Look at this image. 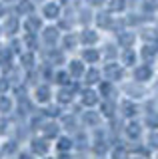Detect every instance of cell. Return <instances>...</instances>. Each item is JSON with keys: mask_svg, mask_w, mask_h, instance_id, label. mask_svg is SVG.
<instances>
[{"mask_svg": "<svg viewBox=\"0 0 158 159\" xmlns=\"http://www.w3.org/2000/svg\"><path fill=\"white\" fill-rule=\"evenodd\" d=\"M44 133H46V137H56V133H58V127L54 125V123H48V125L44 127Z\"/></svg>", "mask_w": 158, "mask_h": 159, "instance_id": "10", "label": "cell"}, {"mask_svg": "<svg viewBox=\"0 0 158 159\" xmlns=\"http://www.w3.org/2000/svg\"><path fill=\"white\" fill-rule=\"evenodd\" d=\"M8 89V82L4 78H0V92H6Z\"/></svg>", "mask_w": 158, "mask_h": 159, "instance_id": "15", "label": "cell"}, {"mask_svg": "<svg viewBox=\"0 0 158 159\" xmlns=\"http://www.w3.org/2000/svg\"><path fill=\"white\" fill-rule=\"evenodd\" d=\"M2 151H4V153H12V151H16V143H14V141H8L6 145H4Z\"/></svg>", "mask_w": 158, "mask_h": 159, "instance_id": "13", "label": "cell"}, {"mask_svg": "<svg viewBox=\"0 0 158 159\" xmlns=\"http://www.w3.org/2000/svg\"><path fill=\"white\" fill-rule=\"evenodd\" d=\"M56 36H58V34H56L54 28H46V30H44V42H46V44H54V42H56Z\"/></svg>", "mask_w": 158, "mask_h": 159, "instance_id": "6", "label": "cell"}, {"mask_svg": "<svg viewBox=\"0 0 158 159\" xmlns=\"http://www.w3.org/2000/svg\"><path fill=\"white\" fill-rule=\"evenodd\" d=\"M70 147V141H68V139H60V141H58V149H60V151H66V149Z\"/></svg>", "mask_w": 158, "mask_h": 159, "instance_id": "12", "label": "cell"}, {"mask_svg": "<svg viewBox=\"0 0 158 159\" xmlns=\"http://www.w3.org/2000/svg\"><path fill=\"white\" fill-rule=\"evenodd\" d=\"M24 42H26V46L28 48H36V38H34V34H30V32H28V36H26V40H24Z\"/></svg>", "mask_w": 158, "mask_h": 159, "instance_id": "11", "label": "cell"}, {"mask_svg": "<svg viewBox=\"0 0 158 159\" xmlns=\"http://www.w3.org/2000/svg\"><path fill=\"white\" fill-rule=\"evenodd\" d=\"M58 99H60L62 103H66L68 99H70V93H68V92H60V93H58Z\"/></svg>", "mask_w": 158, "mask_h": 159, "instance_id": "14", "label": "cell"}, {"mask_svg": "<svg viewBox=\"0 0 158 159\" xmlns=\"http://www.w3.org/2000/svg\"><path fill=\"white\" fill-rule=\"evenodd\" d=\"M32 10H34V4L30 0H20V2L16 4V12L18 14H32Z\"/></svg>", "mask_w": 158, "mask_h": 159, "instance_id": "3", "label": "cell"}, {"mask_svg": "<svg viewBox=\"0 0 158 159\" xmlns=\"http://www.w3.org/2000/svg\"><path fill=\"white\" fill-rule=\"evenodd\" d=\"M0 16H4V8L2 6H0Z\"/></svg>", "mask_w": 158, "mask_h": 159, "instance_id": "19", "label": "cell"}, {"mask_svg": "<svg viewBox=\"0 0 158 159\" xmlns=\"http://www.w3.org/2000/svg\"><path fill=\"white\" fill-rule=\"evenodd\" d=\"M32 151L38 153V155H46V151H48V141H46V139H40V137L32 139Z\"/></svg>", "mask_w": 158, "mask_h": 159, "instance_id": "1", "label": "cell"}, {"mask_svg": "<svg viewBox=\"0 0 158 159\" xmlns=\"http://www.w3.org/2000/svg\"><path fill=\"white\" fill-rule=\"evenodd\" d=\"M60 159H70V157H66V155H62V157H60Z\"/></svg>", "mask_w": 158, "mask_h": 159, "instance_id": "20", "label": "cell"}, {"mask_svg": "<svg viewBox=\"0 0 158 159\" xmlns=\"http://www.w3.org/2000/svg\"><path fill=\"white\" fill-rule=\"evenodd\" d=\"M10 109H12V99L0 98V111H2V113H8Z\"/></svg>", "mask_w": 158, "mask_h": 159, "instance_id": "8", "label": "cell"}, {"mask_svg": "<svg viewBox=\"0 0 158 159\" xmlns=\"http://www.w3.org/2000/svg\"><path fill=\"white\" fill-rule=\"evenodd\" d=\"M24 28H26V32L34 34L38 28H40V20H38L36 16H32V14H30V16L26 18V22H24Z\"/></svg>", "mask_w": 158, "mask_h": 159, "instance_id": "2", "label": "cell"}, {"mask_svg": "<svg viewBox=\"0 0 158 159\" xmlns=\"http://www.w3.org/2000/svg\"><path fill=\"white\" fill-rule=\"evenodd\" d=\"M44 16L46 18H56L58 16V6L56 4H46V6H44Z\"/></svg>", "mask_w": 158, "mask_h": 159, "instance_id": "7", "label": "cell"}, {"mask_svg": "<svg viewBox=\"0 0 158 159\" xmlns=\"http://www.w3.org/2000/svg\"><path fill=\"white\" fill-rule=\"evenodd\" d=\"M86 60H96V54H92V52H86Z\"/></svg>", "mask_w": 158, "mask_h": 159, "instance_id": "17", "label": "cell"}, {"mask_svg": "<svg viewBox=\"0 0 158 159\" xmlns=\"http://www.w3.org/2000/svg\"><path fill=\"white\" fill-rule=\"evenodd\" d=\"M16 30H18V20L14 16H8L6 18V32L8 34H16Z\"/></svg>", "mask_w": 158, "mask_h": 159, "instance_id": "5", "label": "cell"}, {"mask_svg": "<svg viewBox=\"0 0 158 159\" xmlns=\"http://www.w3.org/2000/svg\"><path fill=\"white\" fill-rule=\"evenodd\" d=\"M18 159H32V155H30V153H20V157H18Z\"/></svg>", "mask_w": 158, "mask_h": 159, "instance_id": "18", "label": "cell"}, {"mask_svg": "<svg viewBox=\"0 0 158 159\" xmlns=\"http://www.w3.org/2000/svg\"><path fill=\"white\" fill-rule=\"evenodd\" d=\"M72 72H74V74H80V72H82V66H80L78 62H74V64H72Z\"/></svg>", "mask_w": 158, "mask_h": 159, "instance_id": "16", "label": "cell"}, {"mask_svg": "<svg viewBox=\"0 0 158 159\" xmlns=\"http://www.w3.org/2000/svg\"><path fill=\"white\" fill-rule=\"evenodd\" d=\"M36 99H38L40 103H46L48 99H50V92H48V88H46V86L36 88Z\"/></svg>", "mask_w": 158, "mask_h": 159, "instance_id": "4", "label": "cell"}, {"mask_svg": "<svg viewBox=\"0 0 158 159\" xmlns=\"http://www.w3.org/2000/svg\"><path fill=\"white\" fill-rule=\"evenodd\" d=\"M20 62H22L24 68H32V66H34V56H32V52H30V54H24Z\"/></svg>", "mask_w": 158, "mask_h": 159, "instance_id": "9", "label": "cell"}]
</instances>
